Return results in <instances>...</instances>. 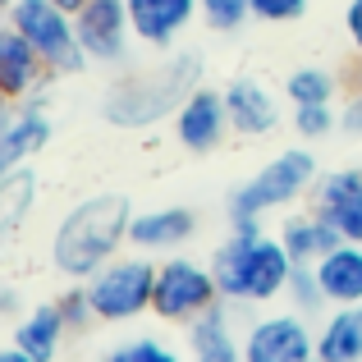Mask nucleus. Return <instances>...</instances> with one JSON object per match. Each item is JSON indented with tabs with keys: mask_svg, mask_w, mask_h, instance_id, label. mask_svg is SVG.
Returning <instances> with one entry per match:
<instances>
[{
	"mask_svg": "<svg viewBox=\"0 0 362 362\" xmlns=\"http://www.w3.org/2000/svg\"><path fill=\"white\" fill-rule=\"evenodd\" d=\"M133 206L124 193H97L83 197L78 206L64 211V221L51 234V262L64 280L88 284L101 266H110L115 257L129 247V225H133Z\"/></svg>",
	"mask_w": 362,
	"mask_h": 362,
	"instance_id": "f257e3e1",
	"label": "nucleus"
},
{
	"mask_svg": "<svg viewBox=\"0 0 362 362\" xmlns=\"http://www.w3.org/2000/svg\"><path fill=\"white\" fill-rule=\"evenodd\" d=\"M202 88V55L197 51H170L156 69H142L119 78L106 92L101 110L115 129H147L156 119H175L193 92Z\"/></svg>",
	"mask_w": 362,
	"mask_h": 362,
	"instance_id": "f03ea898",
	"label": "nucleus"
},
{
	"mask_svg": "<svg viewBox=\"0 0 362 362\" xmlns=\"http://www.w3.org/2000/svg\"><path fill=\"white\" fill-rule=\"evenodd\" d=\"M211 275L225 303H275L289 289L293 257L284 252L280 234L230 230V239L211 252Z\"/></svg>",
	"mask_w": 362,
	"mask_h": 362,
	"instance_id": "7ed1b4c3",
	"label": "nucleus"
},
{
	"mask_svg": "<svg viewBox=\"0 0 362 362\" xmlns=\"http://www.w3.org/2000/svg\"><path fill=\"white\" fill-rule=\"evenodd\" d=\"M317 179H321V170L308 147H289L280 156H271L247 184H239L230 193V206H225L230 211V230H262V221L271 211H284L298 197H312Z\"/></svg>",
	"mask_w": 362,
	"mask_h": 362,
	"instance_id": "20e7f679",
	"label": "nucleus"
},
{
	"mask_svg": "<svg viewBox=\"0 0 362 362\" xmlns=\"http://www.w3.org/2000/svg\"><path fill=\"white\" fill-rule=\"evenodd\" d=\"M5 18L23 33V42L42 55L51 78H69V74H83L92 64L78 46V23H74V14H64L55 0H14V5L5 9Z\"/></svg>",
	"mask_w": 362,
	"mask_h": 362,
	"instance_id": "39448f33",
	"label": "nucleus"
},
{
	"mask_svg": "<svg viewBox=\"0 0 362 362\" xmlns=\"http://www.w3.org/2000/svg\"><path fill=\"white\" fill-rule=\"evenodd\" d=\"M221 284L211 275V262L193 257H160L156 266V293H151V317L165 326H193L211 308H221Z\"/></svg>",
	"mask_w": 362,
	"mask_h": 362,
	"instance_id": "423d86ee",
	"label": "nucleus"
},
{
	"mask_svg": "<svg viewBox=\"0 0 362 362\" xmlns=\"http://www.w3.org/2000/svg\"><path fill=\"white\" fill-rule=\"evenodd\" d=\"M156 266L147 252H119L110 266H101L88 280L92 308L97 321L124 326V321H138L142 312H151V293H156Z\"/></svg>",
	"mask_w": 362,
	"mask_h": 362,
	"instance_id": "0eeeda50",
	"label": "nucleus"
},
{
	"mask_svg": "<svg viewBox=\"0 0 362 362\" xmlns=\"http://www.w3.org/2000/svg\"><path fill=\"white\" fill-rule=\"evenodd\" d=\"M243 362H317V330L303 312H271L243 330Z\"/></svg>",
	"mask_w": 362,
	"mask_h": 362,
	"instance_id": "6e6552de",
	"label": "nucleus"
},
{
	"mask_svg": "<svg viewBox=\"0 0 362 362\" xmlns=\"http://www.w3.org/2000/svg\"><path fill=\"white\" fill-rule=\"evenodd\" d=\"M74 23H78V46L92 64H119L129 55L133 42L129 0H92Z\"/></svg>",
	"mask_w": 362,
	"mask_h": 362,
	"instance_id": "1a4fd4ad",
	"label": "nucleus"
},
{
	"mask_svg": "<svg viewBox=\"0 0 362 362\" xmlns=\"http://www.w3.org/2000/svg\"><path fill=\"white\" fill-rule=\"evenodd\" d=\"M312 211L335 225L344 243H362V165L326 170L312 188Z\"/></svg>",
	"mask_w": 362,
	"mask_h": 362,
	"instance_id": "9d476101",
	"label": "nucleus"
},
{
	"mask_svg": "<svg viewBox=\"0 0 362 362\" xmlns=\"http://www.w3.org/2000/svg\"><path fill=\"white\" fill-rule=\"evenodd\" d=\"M202 18L197 0H129V23L133 42L151 46V51H175V42Z\"/></svg>",
	"mask_w": 362,
	"mask_h": 362,
	"instance_id": "9b49d317",
	"label": "nucleus"
},
{
	"mask_svg": "<svg viewBox=\"0 0 362 362\" xmlns=\"http://www.w3.org/2000/svg\"><path fill=\"white\" fill-rule=\"evenodd\" d=\"M46 83H51V69L42 64V55L23 42V33H18L5 14H0V92L23 106L37 92H46Z\"/></svg>",
	"mask_w": 362,
	"mask_h": 362,
	"instance_id": "f8f14e48",
	"label": "nucleus"
},
{
	"mask_svg": "<svg viewBox=\"0 0 362 362\" xmlns=\"http://www.w3.org/2000/svg\"><path fill=\"white\" fill-rule=\"evenodd\" d=\"M225 133H234V129H230V110H225V92H216V88H197L175 110V138L188 151H197V156L216 151L225 142Z\"/></svg>",
	"mask_w": 362,
	"mask_h": 362,
	"instance_id": "ddd939ff",
	"label": "nucleus"
},
{
	"mask_svg": "<svg viewBox=\"0 0 362 362\" xmlns=\"http://www.w3.org/2000/svg\"><path fill=\"white\" fill-rule=\"evenodd\" d=\"M193 234H197V211H188V206H156V211L133 216L129 247L147 257H175Z\"/></svg>",
	"mask_w": 362,
	"mask_h": 362,
	"instance_id": "4468645a",
	"label": "nucleus"
},
{
	"mask_svg": "<svg viewBox=\"0 0 362 362\" xmlns=\"http://www.w3.org/2000/svg\"><path fill=\"white\" fill-rule=\"evenodd\" d=\"M225 110H230V129L239 138H266L280 129V101L262 78H234L225 88Z\"/></svg>",
	"mask_w": 362,
	"mask_h": 362,
	"instance_id": "2eb2a0df",
	"label": "nucleus"
},
{
	"mask_svg": "<svg viewBox=\"0 0 362 362\" xmlns=\"http://www.w3.org/2000/svg\"><path fill=\"white\" fill-rule=\"evenodd\" d=\"M46 142H51V119H46V110L18 106L14 119L0 129V179L14 175V170H28V160H33L37 151H46Z\"/></svg>",
	"mask_w": 362,
	"mask_h": 362,
	"instance_id": "dca6fc26",
	"label": "nucleus"
},
{
	"mask_svg": "<svg viewBox=\"0 0 362 362\" xmlns=\"http://www.w3.org/2000/svg\"><path fill=\"white\" fill-rule=\"evenodd\" d=\"M280 243L284 252L293 257V266H317L326 252H335L339 243V230L335 225H326L317 211H289L280 221Z\"/></svg>",
	"mask_w": 362,
	"mask_h": 362,
	"instance_id": "f3484780",
	"label": "nucleus"
},
{
	"mask_svg": "<svg viewBox=\"0 0 362 362\" xmlns=\"http://www.w3.org/2000/svg\"><path fill=\"white\" fill-rule=\"evenodd\" d=\"M317 280L330 308H362V243H339L317 262Z\"/></svg>",
	"mask_w": 362,
	"mask_h": 362,
	"instance_id": "a211bd4d",
	"label": "nucleus"
},
{
	"mask_svg": "<svg viewBox=\"0 0 362 362\" xmlns=\"http://www.w3.org/2000/svg\"><path fill=\"white\" fill-rule=\"evenodd\" d=\"M64 335H69V326H64V317H60V308H55V298H51V303H37V308H28L23 317H18V326H14V344L23 349L33 362H55V358H60Z\"/></svg>",
	"mask_w": 362,
	"mask_h": 362,
	"instance_id": "6ab92c4d",
	"label": "nucleus"
},
{
	"mask_svg": "<svg viewBox=\"0 0 362 362\" xmlns=\"http://www.w3.org/2000/svg\"><path fill=\"white\" fill-rule=\"evenodd\" d=\"M188 362H243V339L234 335L225 308H211L188 326Z\"/></svg>",
	"mask_w": 362,
	"mask_h": 362,
	"instance_id": "aec40b11",
	"label": "nucleus"
},
{
	"mask_svg": "<svg viewBox=\"0 0 362 362\" xmlns=\"http://www.w3.org/2000/svg\"><path fill=\"white\" fill-rule=\"evenodd\" d=\"M317 362H362L358 308H330V317L317 326Z\"/></svg>",
	"mask_w": 362,
	"mask_h": 362,
	"instance_id": "412c9836",
	"label": "nucleus"
},
{
	"mask_svg": "<svg viewBox=\"0 0 362 362\" xmlns=\"http://www.w3.org/2000/svg\"><path fill=\"white\" fill-rule=\"evenodd\" d=\"M37 206V175L33 170H14V175L0 179V252L18 239L23 221Z\"/></svg>",
	"mask_w": 362,
	"mask_h": 362,
	"instance_id": "4be33fe9",
	"label": "nucleus"
},
{
	"mask_svg": "<svg viewBox=\"0 0 362 362\" xmlns=\"http://www.w3.org/2000/svg\"><path fill=\"white\" fill-rule=\"evenodd\" d=\"M339 88H344V78H335V74L321 69V64H303V69H293L289 78H284V97H289L293 106H335Z\"/></svg>",
	"mask_w": 362,
	"mask_h": 362,
	"instance_id": "5701e85b",
	"label": "nucleus"
},
{
	"mask_svg": "<svg viewBox=\"0 0 362 362\" xmlns=\"http://www.w3.org/2000/svg\"><path fill=\"white\" fill-rule=\"evenodd\" d=\"M97 362H184L165 339H151V335H138V339H124V344L106 349Z\"/></svg>",
	"mask_w": 362,
	"mask_h": 362,
	"instance_id": "b1692460",
	"label": "nucleus"
},
{
	"mask_svg": "<svg viewBox=\"0 0 362 362\" xmlns=\"http://www.w3.org/2000/svg\"><path fill=\"white\" fill-rule=\"evenodd\" d=\"M284 298L293 303V312H303V317H312V312L330 308L326 293H321V280H317V266H293L289 275V289H284Z\"/></svg>",
	"mask_w": 362,
	"mask_h": 362,
	"instance_id": "393cba45",
	"label": "nucleus"
},
{
	"mask_svg": "<svg viewBox=\"0 0 362 362\" xmlns=\"http://www.w3.org/2000/svg\"><path fill=\"white\" fill-rule=\"evenodd\" d=\"M55 308H60V317H64V326H69V335H83L88 326H97V308H92L88 284H74V280H69V289L55 298Z\"/></svg>",
	"mask_w": 362,
	"mask_h": 362,
	"instance_id": "a878e982",
	"label": "nucleus"
},
{
	"mask_svg": "<svg viewBox=\"0 0 362 362\" xmlns=\"http://www.w3.org/2000/svg\"><path fill=\"white\" fill-rule=\"evenodd\" d=\"M202 5V23L211 33H239L252 18V0H197Z\"/></svg>",
	"mask_w": 362,
	"mask_h": 362,
	"instance_id": "bb28decb",
	"label": "nucleus"
},
{
	"mask_svg": "<svg viewBox=\"0 0 362 362\" xmlns=\"http://www.w3.org/2000/svg\"><path fill=\"white\" fill-rule=\"evenodd\" d=\"M339 129V110L335 106H293V133L303 142H321Z\"/></svg>",
	"mask_w": 362,
	"mask_h": 362,
	"instance_id": "cd10ccee",
	"label": "nucleus"
},
{
	"mask_svg": "<svg viewBox=\"0 0 362 362\" xmlns=\"http://www.w3.org/2000/svg\"><path fill=\"white\" fill-rule=\"evenodd\" d=\"M344 88H349V97H344V106H339V133L362 138V55H358L354 69H349Z\"/></svg>",
	"mask_w": 362,
	"mask_h": 362,
	"instance_id": "c85d7f7f",
	"label": "nucleus"
},
{
	"mask_svg": "<svg viewBox=\"0 0 362 362\" xmlns=\"http://www.w3.org/2000/svg\"><path fill=\"white\" fill-rule=\"evenodd\" d=\"M312 0H252V18L262 23H293V18L308 14Z\"/></svg>",
	"mask_w": 362,
	"mask_h": 362,
	"instance_id": "c756f323",
	"label": "nucleus"
},
{
	"mask_svg": "<svg viewBox=\"0 0 362 362\" xmlns=\"http://www.w3.org/2000/svg\"><path fill=\"white\" fill-rule=\"evenodd\" d=\"M344 37L354 46V55H362V0H349L344 5Z\"/></svg>",
	"mask_w": 362,
	"mask_h": 362,
	"instance_id": "7c9ffc66",
	"label": "nucleus"
},
{
	"mask_svg": "<svg viewBox=\"0 0 362 362\" xmlns=\"http://www.w3.org/2000/svg\"><path fill=\"white\" fill-rule=\"evenodd\" d=\"M23 312V293H18V284H5L0 280V321L5 317H18Z\"/></svg>",
	"mask_w": 362,
	"mask_h": 362,
	"instance_id": "2f4dec72",
	"label": "nucleus"
},
{
	"mask_svg": "<svg viewBox=\"0 0 362 362\" xmlns=\"http://www.w3.org/2000/svg\"><path fill=\"white\" fill-rule=\"evenodd\" d=\"M14 110H18V101H9L5 92H0V129H5V124L14 119Z\"/></svg>",
	"mask_w": 362,
	"mask_h": 362,
	"instance_id": "473e14b6",
	"label": "nucleus"
},
{
	"mask_svg": "<svg viewBox=\"0 0 362 362\" xmlns=\"http://www.w3.org/2000/svg\"><path fill=\"white\" fill-rule=\"evenodd\" d=\"M55 5H60V9H64V14H74V18H78V14H83V9H88V5H92V0H55Z\"/></svg>",
	"mask_w": 362,
	"mask_h": 362,
	"instance_id": "72a5a7b5",
	"label": "nucleus"
},
{
	"mask_svg": "<svg viewBox=\"0 0 362 362\" xmlns=\"http://www.w3.org/2000/svg\"><path fill=\"white\" fill-rule=\"evenodd\" d=\"M0 362H33V358H28L18 344H9V349H0Z\"/></svg>",
	"mask_w": 362,
	"mask_h": 362,
	"instance_id": "f704fd0d",
	"label": "nucleus"
},
{
	"mask_svg": "<svg viewBox=\"0 0 362 362\" xmlns=\"http://www.w3.org/2000/svg\"><path fill=\"white\" fill-rule=\"evenodd\" d=\"M9 5H14V0H0V14H5V9H9Z\"/></svg>",
	"mask_w": 362,
	"mask_h": 362,
	"instance_id": "c9c22d12",
	"label": "nucleus"
}]
</instances>
